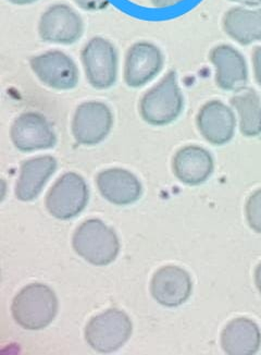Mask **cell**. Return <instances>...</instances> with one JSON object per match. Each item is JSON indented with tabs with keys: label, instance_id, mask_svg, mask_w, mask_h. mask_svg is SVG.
<instances>
[{
	"label": "cell",
	"instance_id": "obj_22",
	"mask_svg": "<svg viewBox=\"0 0 261 355\" xmlns=\"http://www.w3.org/2000/svg\"><path fill=\"white\" fill-rule=\"evenodd\" d=\"M75 5L87 12L105 10L109 6V0H73Z\"/></svg>",
	"mask_w": 261,
	"mask_h": 355
},
{
	"label": "cell",
	"instance_id": "obj_10",
	"mask_svg": "<svg viewBox=\"0 0 261 355\" xmlns=\"http://www.w3.org/2000/svg\"><path fill=\"white\" fill-rule=\"evenodd\" d=\"M165 56L155 44L138 42L125 56L123 79L131 89H141L157 78L163 69Z\"/></svg>",
	"mask_w": 261,
	"mask_h": 355
},
{
	"label": "cell",
	"instance_id": "obj_3",
	"mask_svg": "<svg viewBox=\"0 0 261 355\" xmlns=\"http://www.w3.org/2000/svg\"><path fill=\"white\" fill-rule=\"evenodd\" d=\"M74 250L95 266H106L117 259L120 242L114 229L99 219H89L76 229Z\"/></svg>",
	"mask_w": 261,
	"mask_h": 355
},
{
	"label": "cell",
	"instance_id": "obj_1",
	"mask_svg": "<svg viewBox=\"0 0 261 355\" xmlns=\"http://www.w3.org/2000/svg\"><path fill=\"white\" fill-rule=\"evenodd\" d=\"M184 110V96L179 85L178 73L170 70L141 99L140 114L148 125L163 127L180 117Z\"/></svg>",
	"mask_w": 261,
	"mask_h": 355
},
{
	"label": "cell",
	"instance_id": "obj_24",
	"mask_svg": "<svg viewBox=\"0 0 261 355\" xmlns=\"http://www.w3.org/2000/svg\"><path fill=\"white\" fill-rule=\"evenodd\" d=\"M184 0H150V3L157 9H168L180 5Z\"/></svg>",
	"mask_w": 261,
	"mask_h": 355
},
{
	"label": "cell",
	"instance_id": "obj_18",
	"mask_svg": "<svg viewBox=\"0 0 261 355\" xmlns=\"http://www.w3.org/2000/svg\"><path fill=\"white\" fill-rule=\"evenodd\" d=\"M56 158L51 156L32 158L21 166L20 178L15 185V196L23 202L35 200L49 178L56 171Z\"/></svg>",
	"mask_w": 261,
	"mask_h": 355
},
{
	"label": "cell",
	"instance_id": "obj_11",
	"mask_svg": "<svg viewBox=\"0 0 261 355\" xmlns=\"http://www.w3.org/2000/svg\"><path fill=\"white\" fill-rule=\"evenodd\" d=\"M13 145L21 152L48 150L57 144V135L47 118L38 112L20 114L10 131Z\"/></svg>",
	"mask_w": 261,
	"mask_h": 355
},
{
	"label": "cell",
	"instance_id": "obj_26",
	"mask_svg": "<svg viewBox=\"0 0 261 355\" xmlns=\"http://www.w3.org/2000/svg\"><path fill=\"white\" fill-rule=\"evenodd\" d=\"M7 1L15 6H28L37 3L38 0H7Z\"/></svg>",
	"mask_w": 261,
	"mask_h": 355
},
{
	"label": "cell",
	"instance_id": "obj_2",
	"mask_svg": "<svg viewBox=\"0 0 261 355\" xmlns=\"http://www.w3.org/2000/svg\"><path fill=\"white\" fill-rule=\"evenodd\" d=\"M13 318L21 327L41 330L48 327L58 313V300L46 284H32L23 288L13 300Z\"/></svg>",
	"mask_w": 261,
	"mask_h": 355
},
{
	"label": "cell",
	"instance_id": "obj_13",
	"mask_svg": "<svg viewBox=\"0 0 261 355\" xmlns=\"http://www.w3.org/2000/svg\"><path fill=\"white\" fill-rule=\"evenodd\" d=\"M196 122L205 140L217 146L230 142L235 133L236 118L233 110L216 99L201 107Z\"/></svg>",
	"mask_w": 261,
	"mask_h": 355
},
{
	"label": "cell",
	"instance_id": "obj_16",
	"mask_svg": "<svg viewBox=\"0 0 261 355\" xmlns=\"http://www.w3.org/2000/svg\"><path fill=\"white\" fill-rule=\"evenodd\" d=\"M215 169L210 153L197 145L181 148L173 159V171L179 180L188 185H199L208 180Z\"/></svg>",
	"mask_w": 261,
	"mask_h": 355
},
{
	"label": "cell",
	"instance_id": "obj_12",
	"mask_svg": "<svg viewBox=\"0 0 261 355\" xmlns=\"http://www.w3.org/2000/svg\"><path fill=\"white\" fill-rule=\"evenodd\" d=\"M209 60L216 69V83L222 91L239 92L246 87L249 68L237 49L221 44L209 53Z\"/></svg>",
	"mask_w": 261,
	"mask_h": 355
},
{
	"label": "cell",
	"instance_id": "obj_9",
	"mask_svg": "<svg viewBox=\"0 0 261 355\" xmlns=\"http://www.w3.org/2000/svg\"><path fill=\"white\" fill-rule=\"evenodd\" d=\"M114 125V114L108 105L96 101L83 103L76 108L72 133L79 144H99L108 137Z\"/></svg>",
	"mask_w": 261,
	"mask_h": 355
},
{
	"label": "cell",
	"instance_id": "obj_4",
	"mask_svg": "<svg viewBox=\"0 0 261 355\" xmlns=\"http://www.w3.org/2000/svg\"><path fill=\"white\" fill-rule=\"evenodd\" d=\"M81 61L91 87L104 91L111 89L117 82L119 56L109 40L102 36L89 40L82 49Z\"/></svg>",
	"mask_w": 261,
	"mask_h": 355
},
{
	"label": "cell",
	"instance_id": "obj_27",
	"mask_svg": "<svg viewBox=\"0 0 261 355\" xmlns=\"http://www.w3.org/2000/svg\"><path fill=\"white\" fill-rule=\"evenodd\" d=\"M255 282H256V287L261 295V263L257 266L256 272H255Z\"/></svg>",
	"mask_w": 261,
	"mask_h": 355
},
{
	"label": "cell",
	"instance_id": "obj_21",
	"mask_svg": "<svg viewBox=\"0 0 261 355\" xmlns=\"http://www.w3.org/2000/svg\"><path fill=\"white\" fill-rule=\"evenodd\" d=\"M246 217L249 227L261 234V189L249 196L246 203Z\"/></svg>",
	"mask_w": 261,
	"mask_h": 355
},
{
	"label": "cell",
	"instance_id": "obj_7",
	"mask_svg": "<svg viewBox=\"0 0 261 355\" xmlns=\"http://www.w3.org/2000/svg\"><path fill=\"white\" fill-rule=\"evenodd\" d=\"M83 33L81 15L66 3L47 8L38 22V35L46 43L72 45L81 40Z\"/></svg>",
	"mask_w": 261,
	"mask_h": 355
},
{
	"label": "cell",
	"instance_id": "obj_25",
	"mask_svg": "<svg viewBox=\"0 0 261 355\" xmlns=\"http://www.w3.org/2000/svg\"><path fill=\"white\" fill-rule=\"evenodd\" d=\"M233 3H241V5L249 6V7H257L261 5V0H230Z\"/></svg>",
	"mask_w": 261,
	"mask_h": 355
},
{
	"label": "cell",
	"instance_id": "obj_14",
	"mask_svg": "<svg viewBox=\"0 0 261 355\" xmlns=\"http://www.w3.org/2000/svg\"><path fill=\"white\" fill-rule=\"evenodd\" d=\"M152 295L159 304L177 307L190 299L193 282L186 269L178 266L160 268L152 280Z\"/></svg>",
	"mask_w": 261,
	"mask_h": 355
},
{
	"label": "cell",
	"instance_id": "obj_15",
	"mask_svg": "<svg viewBox=\"0 0 261 355\" xmlns=\"http://www.w3.org/2000/svg\"><path fill=\"white\" fill-rule=\"evenodd\" d=\"M97 185L102 196L116 205H129L142 196L140 180L133 173L121 168H114L99 173Z\"/></svg>",
	"mask_w": 261,
	"mask_h": 355
},
{
	"label": "cell",
	"instance_id": "obj_23",
	"mask_svg": "<svg viewBox=\"0 0 261 355\" xmlns=\"http://www.w3.org/2000/svg\"><path fill=\"white\" fill-rule=\"evenodd\" d=\"M253 68H254L255 80L261 87V46L256 47L253 53Z\"/></svg>",
	"mask_w": 261,
	"mask_h": 355
},
{
	"label": "cell",
	"instance_id": "obj_6",
	"mask_svg": "<svg viewBox=\"0 0 261 355\" xmlns=\"http://www.w3.org/2000/svg\"><path fill=\"white\" fill-rule=\"evenodd\" d=\"M30 67L44 85L55 91H71L79 84V68L64 51L39 53L30 59Z\"/></svg>",
	"mask_w": 261,
	"mask_h": 355
},
{
	"label": "cell",
	"instance_id": "obj_17",
	"mask_svg": "<svg viewBox=\"0 0 261 355\" xmlns=\"http://www.w3.org/2000/svg\"><path fill=\"white\" fill-rule=\"evenodd\" d=\"M221 345L226 354H256L261 347L260 328L249 318H235L222 331Z\"/></svg>",
	"mask_w": 261,
	"mask_h": 355
},
{
	"label": "cell",
	"instance_id": "obj_8",
	"mask_svg": "<svg viewBox=\"0 0 261 355\" xmlns=\"http://www.w3.org/2000/svg\"><path fill=\"white\" fill-rule=\"evenodd\" d=\"M89 203V188L81 175L68 173L55 183L46 198L51 215L61 220L74 218Z\"/></svg>",
	"mask_w": 261,
	"mask_h": 355
},
{
	"label": "cell",
	"instance_id": "obj_5",
	"mask_svg": "<svg viewBox=\"0 0 261 355\" xmlns=\"http://www.w3.org/2000/svg\"><path fill=\"white\" fill-rule=\"evenodd\" d=\"M133 325L123 311L111 309L91 318L85 328V339L97 352L119 350L132 335Z\"/></svg>",
	"mask_w": 261,
	"mask_h": 355
},
{
	"label": "cell",
	"instance_id": "obj_19",
	"mask_svg": "<svg viewBox=\"0 0 261 355\" xmlns=\"http://www.w3.org/2000/svg\"><path fill=\"white\" fill-rule=\"evenodd\" d=\"M226 35L243 46L261 41V8H231L222 20Z\"/></svg>",
	"mask_w": 261,
	"mask_h": 355
},
{
	"label": "cell",
	"instance_id": "obj_20",
	"mask_svg": "<svg viewBox=\"0 0 261 355\" xmlns=\"http://www.w3.org/2000/svg\"><path fill=\"white\" fill-rule=\"evenodd\" d=\"M240 121L242 135L256 137L261 135V98L255 89H245L236 92L231 98Z\"/></svg>",
	"mask_w": 261,
	"mask_h": 355
}]
</instances>
